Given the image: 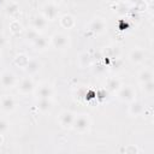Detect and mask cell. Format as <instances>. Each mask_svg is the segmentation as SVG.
<instances>
[{"mask_svg": "<svg viewBox=\"0 0 154 154\" xmlns=\"http://www.w3.org/2000/svg\"><path fill=\"white\" fill-rule=\"evenodd\" d=\"M19 91L23 93V94H29L34 90V82L30 77H25L20 81L19 83V87H18Z\"/></svg>", "mask_w": 154, "mask_h": 154, "instance_id": "obj_8", "label": "cell"}, {"mask_svg": "<svg viewBox=\"0 0 154 154\" xmlns=\"http://www.w3.org/2000/svg\"><path fill=\"white\" fill-rule=\"evenodd\" d=\"M142 84H143V90H144V93L152 94V93L154 91V83H153V79H152V81H148V82H144V83H142Z\"/></svg>", "mask_w": 154, "mask_h": 154, "instance_id": "obj_21", "label": "cell"}, {"mask_svg": "<svg viewBox=\"0 0 154 154\" xmlns=\"http://www.w3.org/2000/svg\"><path fill=\"white\" fill-rule=\"evenodd\" d=\"M1 143H2V136H1V134H0V146H1Z\"/></svg>", "mask_w": 154, "mask_h": 154, "instance_id": "obj_28", "label": "cell"}, {"mask_svg": "<svg viewBox=\"0 0 154 154\" xmlns=\"http://www.w3.org/2000/svg\"><path fill=\"white\" fill-rule=\"evenodd\" d=\"M46 25H47V19H46V17H45L43 14L36 16V17L34 18V20H32V26H34V29H35L36 31L45 29Z\"/></svg>", "mask_w": 154, "mask_h": 154, "instance_id": "obj_11", "label": "cell"}, {"mask_svg": "<svg viewBox=\"0 0 154 154\" xmlns=\"http://www.w3.org/2000/svg\"><path fill=\"white\" fill-rule=\"evenodd\" d=\"M75 117V113H72L71 111H63L59 116V123L63 128H71Z\"/></svg>", "mask_w": 154, "mask_h": 154, "instance_id": "obj_4", "label": "cell"}, {"mask_svg": "<svg viewBox=\"0 0 154 154\" xmlns=\"http://www.w3.org/2000/svg\"><path fill=\"white\" fill-rule=\"evenodd\" d=\"M43 16L47 20H53L58 16V7L54 4H46L43 7Z\"/></svg>", "mask_w": 154, "mask_h": 154, "instance_id": "obj_7", "label": "cell"}, {"mask_svg": "<svg viewBox=\"0 0 154 154\" xmlns=\"http://www.w3.org/2000/svg\"><path fill=\"white\" fill-rule=\"evenodd\" d=\"M38 109L42 111V112H46L48 111L51 107H52V102L49 99H46V97H40V101H38V105H37Z\"/></svg>", "mask_w": 154, "mask_h": 154, "instance_id": "obj_16", "label": "cell"}, {"mask_svg": "<svg viewBox=\"0 0 154 154\" xmlns=\"http://www.w3.org/2000/svg\"><path fill=\"white\" fill-rule=\"evenodd\" d=\"M131 2H134V4H140V2H142V0H130Z\"/></svg>", "mask_w": 154, "mask_h": 154, "instance_id": "obj_26", "label": "cell"}, {"mask_svg": "<svg viewBox=\"0 0 154 154\" xmlns=\"http://www.w3.org/2000/svg\"><path fill=\"white\" fill-rule=\"evenodd\" d=\"M107 87L109 90H118L120 88V82L116 78H112V79H108L107 82Z\"/></svg>", "mask_w": 154, "mask_h": 154, "instance_id": "obj_20", "label": "cell"}, {"mask_svg": "<svg viewBox=\"0 0 154 154\" xmlns=\"http://www.w3.org/2000/svg\"><path fill=\"white\" fill-rule=\"evenodd\" d=\"M17 10H18V5H17V4H14V2L8 4V5H7V7H6V12H7V13H10V14L16 13V12H17Z\"/></svg>", "mask_w": 154, "mask_h": 154, "instance_id": "obj_22", "label": "cell"}, {"mask_svg": "<svg viewBox=\"0 0 154 154\" xmlns=\"http://www.w3.org/2000/svg\"><path fill=\"white\" fill-rule=\"evenodd\" d=\"M108 1H112V2H117V1H119V0H108Z\"/></svg>", "mask_w": 154, "mask_h": 154, "instance_id": "obj_29", "label": "cell"}, {"mask_svg": "<svg viewBox=\"0 0 154 154\" xmlns=\"http://www.w3.org/2000/svg\"><path fill=\"white\" fill-rule=\"evenodd\" d=\"M0 105H1V108L6 112H10V111H13L14 109V106H16V102H14V99L10 95H5L1 97L0 100Z\"/></svg>", "mask_w": 154, "mask_h": 154, "instance_id": "obj_10", "label": "cell"}, {"mask_svg": "<svg viewBox=\"0 0 154 154\" xmlns=\"http://www.w3.org/2000/svg\"><path fill=\"white\" fill-rule=\"evenodd\" d=\"M32 43H34V46L36 47V49H45L46 46H47V41H46L42 36H40V35L32 41Z\"/></svg>", "mask_w": 154, "mask_h": 154, "instance_id": "obj_18", "label": "cell"}, {"mask_svg": "<svg viewBox=\"0 0 154 154\" xmlns=\"http://www.w3.org/2000/svg\"><path fill=\"white\" fill-rule=\"evenodd\" d=\"M135 96H136V93L134 88L130 85H123V87L120 85V88L118 89V97L122 101L131 102L132 100H135Z\"/></svg>", "mask_w": 154, "mask_h": 154, "instance_id": "obj_2", "label": "cell"}, {"mask_svg": "<svg viewBox=\"0 0 154 154\" xmlns=\"http://www.w3.org/2000/svg\"><path fill=\"white\" fill-rule=\"evenodd\" d=\"M60 20H61V25H63L64 28H67V29H70V28L75 24V19H73V17L70 16V14H65V16H63Z\"/></svg>", "mask_w": 154, "mask_h": 154, "instance_id": "obj_17", "label": "cell"}, {"mask_svg": "<svg viewBox=\"0 0 154 154\" xmlns=\"http://www.w3.org/2000/svg\"><path fill=\"white\" fill-rule=\"evenodd\" d=\"M37 36H38V34H37V31H36L35 29H31V30H29V31L26 32V37H28V40H30V41H34Z\"/></svg>", "mask_w": 154, "mask_h": 154, "instance_id": "obj_23", "label": "cell"}, {"mask_svg": "<svg viewBox=\"0 0 154 154\" xmlns=\"http://www.w3.org/2000/svg\"><path fill=\"white\" fill-rule=\"evenodd\" d=\"M52 94H53V90H52V88H51L49 85H47V84L41 85V87L37 89V95H38L40 97L49 99V97L52 96Z\"/></svg>", "mask_w": 154, "mask_h": 154, "instance_id": "obj_14", "label": "cell"}, {"mask_svg": "<svg viewBox=\"0 0 154 154\" xmlns=\"http://www.w3.org/2000/svg\"><path fill=\"white\" fill-rule=\"evenodd\" d=\"M2 43H4V37L0 36V45H2Z\"/></svg>", "mask_w": 154, "mask_h": 154, "instance_id": "obj_27", "label": "cell"}, {"mask_svg": "<svg viewBox=\"0 0 154 154\" xmlns=\"http://www.w3.org/2000/svg\"><path fill=\"white\" fill-rule=\"evenodd\" d=\"M89 125H90V119H89L88 114H79V116L75 117L73 123H72V128L79 132L88 130Z\"/></svg>", "mask_w": 154, "mask_h": 154, "instance_id": "obj_1", "label": "cell"}, {"mask_svg": "<svg viewBox=\"0 0 154 154\" xmlns=\"http://www.w3.org/2000/svg\"><path fill=\"white\" fill-rule=\"evenodd\" d=\"M0 84L4 88H11L16 84V77L11 71H4L0 76Z\"/></svg>", "mask_w": 154, "mask_h": 154, "instance_id": "obj_6", "label": "cell"}, {"mask_svg": "<svg viewBox=\"0 0 154 154\" xmlns=\"http://www.w3.org/2000/svg\"><path fill=\"white\" fill-rule=\"evenodd\" d=\"M40 67H41L40 61H37L36 59H29V61L24 69L29 75H32V73H36L40 70Z\"/></svg>", "mask_w": 154, "mask_h": 154, "instance_id": "obj_12", "label": "cell"}, {"mask_svg": "<svg viewBox=\"0 0 154 154\" xmlns=\"http://www.w3.org/2000/svg\"><path fill=\"white\" fill-rule=\"evenodd\" d=\"M28 61H29V58H28L26 55H24V54H20V55H18V57L14 59V63H16L17 65H19V66H23V67L26 66Z\"/></svg>", "mask_w": 154, "mask_h": 154, "instance_id": "obj_19", "label": "cell"}, {"mask_svg": "<svg viewBox=\"0 0 154 154\" xmlns=\"http://www.w3.org/2000/svg\"><path fill=\"white\" fill-rule=\"evenodd\" d=\"M8 129V123L5 119H0V134L5 132Z\"/></svg>", "mask_w": 154, "mask_h": 154, "instance_id": "obj_25", "label": "cell"}, {"mask_svg": "<svg viewBox=\"0 0 154 154\" xmlns=\"http://www.w3.org/2000/svg\"><path fill=\"white\" fill-rule=\"evenodd\" d=\"M144 58H146V52H144L143 49H141V48H135V49H132V51L130 52V54H129V59H130L132 63H135V64L142 63V61L144 60Z\"/></svg>", "mask_w": 154, "mask_h": 154, "instance_id": "obj_9", "label": "cell"}, {"mask_svg": "<svg viewBox=\"0 0 154 154\" xmlns=\"http://www.w3.org/2000/svg\"><path fill=\"white\" fill-rule=\"evenodd\" d=\"M106 28H107V24L102 18H95L89 23V30L93 31L94 34H101L105 31Z\"/></svg>", "mask_w": 154, "mask_h": 154, "instance_id": "obj_5", "label": "cell"}, {"mask_svg": "<svg viewBox=\"0 0 154 154\" xmlns=\"http://www.w3.org/2000/svg\"><path fill=\"white\" fill-rule=\"evenodd\" d=\"M79 61H81L82 66L88 65V64H89V55H88L87 53H83V54L81 55V58H79Z\"/></svg>", "mask_w": 154, "mask_h": 154, "instance_id": "obj_24", "label": "cell"}, {"mask_svg": "<svg viewBox=\"0 0 154 154\" xmlns=\"http://www.w3.org/2000/svg\"><path fill=\"white\" fill-rule=\"evenodd\" d=\"M129 112L130 114L132 116H138L143 112V105L140 102V101H131V105H130V108H129Z\"/></svg>", "mask_w": 154, "mask_h": 154, "instance_id": "obj_13", "label": "cell"}, {"mask_svg": "<svg viewBox=\"0 0 154 154\" xmlns=\"http://www.w3.org/2000/svg\"><path fill=\"white\" fill-rule=\"evenodd\" d=\"M152 79H153V73L148 69H144L138 73V81L141 83H144V82H148V81H152Z\"/></svg>", "mask_w": 154, "mask_h": 154, "instance_id": "obj_15", "label": "cell"}, {"mask_svg": "<svg viewBox=\"0 0 154 154\" xmlns=\"http://www.w3.org/2000/svg\"><path fill=\"white\" fill-rule=\"evenodd\" d=\"M52 43L55 48H59V49L66 48L69 46V37L61 32H57L52 37Z\"/></svg>", "mask_w": 154, "mask_h": 154, "instance_id": "obj_3", "label": "cell"}]
</instances>
